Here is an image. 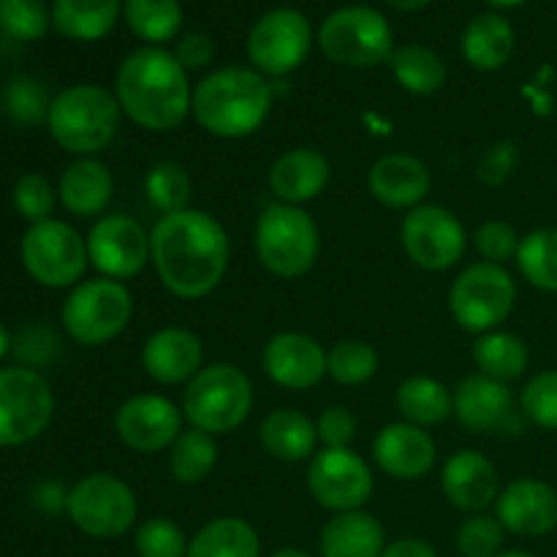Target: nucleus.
<instances>
[{
    "label": "nucleus",
    "instance_id": "8fccbe9b",
    "mask_svg": "<svg viewBox=\"0 0 557 557\" xmlns=\"http://www.w3.org/2000/svg\"><path fill=\"white\" fill-rule=\"evenodd\" d=\"M174 58L185 71H205L215 60V38L205 30L183 33L174 44Z\"/></svg>",
    "mask_w": 557,
    "mask_h": 557
},
{
    "label": "nucleus",
    "instance_id": "4d7b16f0",
    "mask_svg": "<svg viewBox=\"0 0 557 557\" xmlns=\"http://www.w3.org/2000/svg\"><path fill=\"white\" fill-rule=\"evenodd\" d=\"M495 557H536V555L525 553V549H504V553L495 555Z\"/></svg>",
    "mask_w": 557,
    "mask_h": 557
},
{
    "label": "nucleus",
    "instance_id": "a878e982",
    "mask_svg": "<svg viewBox=\"0 0 557 557\" xmlns=\"http://www.w3.org/2000/svg\"><path fill=\"white\" fill-rule=\"evenodd\" d=\"M112 194V172L98 158H76L60 174L58 199L74 218H101Z\"/></svg>",
    "mask_w": 557,
    "mask_h": 557
},
{
    "label": "nucleus",
    "instance_id": "a19ab883",
    "mask_svg": "<svg viewBox=\"0 0 557 557\" xmlns=\"http://www.w3.org/2000/svg\"><path fill=\"white\" fill-rule=\"evenodd\" d=\"M520 411L533 428L557 433V370H542L522 386Z\"/></svg>",
    "mask_w": 557,
    "mask_h": 557
},
{
    "label": "nucleus",
    "instance_id": "a18cd8bd",
    "mask_svg": "<svg viewBox=\"0 0 557 557\" xmlns=\"http://www.w3.org/2000/svg\"><path fill=\"white\" fill-rule=\"evenodd\" d=\"M58 205V190L49 185L47 177L36 172H27L16 180L14 185V207L27 223H41L49 221Z\"/></svg>",
    "mask_w": 557,
    "mask_h": 557
},
{
    "label": "nucleus",
    "instance_id": "c9c22d12",
    "mask_svg": "<svg viewBox=\"0 0 557 557\" xmlns=\"http://www.w3.org/2000/svg\"><path fill=\"white\" fill-rule=\"evenodd\" d=\"M218 441L205 430H183L169 449V473L180 484H201L218 466Z\"/></svg>",
    "mask_w": 557,
    "mask_h": 557
},
{
    "label": "nucleus",
    "instance_id": "37998d69",
    "mask_svg": "<svg viewBox=\"0 0 557 557\" xmlns=\"http://www.w3.org/2000/svg\"><path fill=\"white\" fill-rule=\"evenodd\" d=\"M506 531L495 515H468L457 528V553L462 557H495L504 553Z\"/></svg>",
    "mask_w": 557,
    "mask_h": 557
},
{
    "label": "nucleus",
    "instance_id": "9b49d317",
    "mask_svg": "<svg viewBox=\"0 0 557 557\" xmlns=\"http://www.w3.org/2000/svg\"><path fill=\"white\" fill-rule=\"evenodd\" d=\"M20 259L27 275L44 288H74L90 264L87 239L58 218L27 226L20 243Z\"/></svg>",
    "mask_w": 557,
    "mask_h": 557
},
{
    "label": "nucleus",
    "instance_id": "de8ad7c7",
    "mask_svg": "<svg viewBox=\"0 0 557 557\" xmlns=\"http://www.w3.org/2000/svg\"><path fill=\"white\" fill-rule=\"evenodd\" d=\"M520 166V145L515 139H500L484 150L476 163L479 183L487 188H500Z\"/></svg>",
    "mask_w": 557,
    "mask_h": 557
},
{
    "label": "nucleus",
    "instance_id": "cd10ccee",
    "mask_svg": "<svg viewBox=\"0 0 557 557\" xmlns=\"http://www.w3.org/2000/svg\"><path fill=\"white\" fill-rule=\"evenodd\" d=\"M462 58L476 71H498L511 60L517 49L515 25L498 11L476 14L466 25L460 38Z\"/></svg>",
    "mask_w": 557,
    "mask_h": 557
},
{
    "label": "nucleus",
    "instance_id": "423d86ee",
    "mask_svg": "<svg viewBox=\"0 0 557 557\" xmlns=\"http://www.w3.org/2000/svg\"><path fill=\"white\" fill-rule=\"evenodd\" d=\"M253 248L259 256V264L270 275L281 277V281L302 277L319 261V223L305 207L275 201V205L264 207V212L256 221Z\"/></svg>",
    "mask_w": 557,
    "mask_h": 557
},
{
    "label": "nucleus",
    "instance_id": "393cba45",
    "mask_svg": "<svg viewBox=\"0 0 557 557\" xmlns=\"http://www.w3.org/2000/svg\"><path fill=\"white\" fill-rule=\"evenodd\" d=\"M332 180V163L315 147H292L272 161L267 185L283 205L305 207L319 199Z\"/></svg>",
    "mask_w": 557,
    "mask_h": 557
},
{
    "label": "nucleus",
    "instance_id": "49530a36",
    "mask_svg": "<svg viewBox=\"0 0 557 557\" xmlns=\"http://www.w3.org/2000/svg\"><path fill=\"white\" fill-rule=\"evenodd\" d=\"M522 234L509 221H484L473 234V248L487 264L506 267L520 253Z\"/></svg>",
    "mask_w": 557,
    "mask_h": 557
},
{
    "label": "nucleus",
    "instance_id": "864d4df0",
    "mask_svg": "<svg viewBox=\"0 0 557 557\" xmlns=\"http://www.w3.org/2000/svg\"><path fill=\"white\" fill-rule=\"evenodd\" d=\"M270 557H313V555L302 553V549H297V547H283V549H277V553H272Z\"/></svg>",
    "mask_w": 557,
    "mask_h": 557
},
{
    "label": "nucleus",
    "instance_id": "4be33fe9",
    "mask_svg": "<svg viewBox=\"0 0 557 557\" xmlns=\"http://www.w3.org/2000/svg\"><path fill=\"white\" fill-rule=\"evenodd\" d=\"M500 476L495 462L476 449H462L446 460L441 471V493L455 509L466 515H484L500 495Z\"/></svg>",
    "mask_w": 557,
    "mask_h": 557
},
{
    "label": "nucleus",
    "instance_id": "f257e3e1",
    "mask_svg": "<svg viewBox=\"0 0 557 557\" xmlns=\"http://www.w3.org/2000/svg\"><path fill=\"white\" fill-rule=\"evenodd\" d=\"M232 243L215 215L188 207L161 215L150 232V264L158 281L177 299H205L223 283Z\"/></svg>",
    "mask_w": 557,
    "mask_h": 557
},
{
    "label": "nucleus",
    "instance_id": "f8f14e48",
    "mask_svg": "<svg viewBox=\"0 0 557 557\" xmlns=\"http://www.w3.org/2000/svg\"><path fill=\"white\" fill-rule=\"evenodd\" d=\"M313 47V27L297 9H272L253 22L248 33V60L267 79H283L308 60Z\"/></svg>",
    "mask_w": 557,
    "mask_h": 557
},
{
    "label": "nucleus",
    "instance_id": "72a5a7b5",
    "mask_svg": "<svg viewBox=\"0 0 557 557\" xmlns=\"http://www.w3.org/2000/svg\"><path fill=\"white\" fill-rule=\"evenodd\" d=\"M389 69L397 85L411 96H433L446 85V63L428 44H403L395 47Z\"/></svg>",
    "mask_w": 557,
    "mask_h": 557
},
{
    "label": "nucleus",
    "instance_id": "c756f323",
    "mask_svg": "<svg viewBox=\"0 0 557 557\" xmlns=\"http://www.w3.org/2000/svg\"><path fill=\"white\" fill-rule=\"evenodd\" d=\"M125 0H54L52 25L71 41H101L114 30Z\"/></svg>",
    "mask_w": 557,
    "mask_h": 557
},
{
    "label": "nucleus",
    "instance_id": "e433bc0d",
    "mask_svg": "<svg viewBox=\"0 0 557 557\" xmlns=\"http://www.w3.org/2000/svg\"><path fill=\"white\" fill-rule=\"evenodd\" d=\"M520 275L544 294H557V226H542L522 234L517 253Z\"/></svg>",
    "mask_w": 557,
    "mask_h": 557
},
{
    "label": "nucleus",
    "instance_id": "f704fd0d",
    "mask_svg": "<svg viewBox=\"0 0 557 557\" xmlns=\"http://www.w3.org/2000/svg\"><path fill=\"white\" fill-rule=\"evenodd\" d=\"M123 16L128 30L145 41V47H163L180 38L183 30L180 0H125Z\"/></svg>",
    "mask_w": 557,
    "mask_h": 557
},
{
    "label": "nucleus",
    "instance_id": "0eeeda50",
    "mask_svg": "<svg viewBox=\"0 0 557 557\" xmlns=\"http://www.w3.org/2000/svg\"><path fill=\"white\" fill-rule=\"evenodd\" d=\"M63 330L79 346H107L128 330L134 294L112 277H92L71 288L63 302Z\"/></svg>",
    "mask_w": 557,
    "mask_h": 557
},
{
    "label": "nucleus",
    "instance_id": "58836bf2",
    "mask_svg": "<svg viewBox=\"0 0 557 557\" xmlns=\"http://www.w3.org/2000/svg\"><path fill=\"white\" fill-rule=\"evenodd\" d=\"M145 196L161 215L183 212L190 207L194 196V180L188 169L177 161H161L147 172L145 177Z\"/></svg>",
    "mask_w": 557,
    "mask_h": 557
},
{
    "label": "nucleus",
    "instance_id": "f3484780",
    "mask_svg": "<svg viewBox=\"0 0 557 557\" xmlns=\"http://www.w3.org/2000/svg\"><path fill=\"white\" fill-rule=\"evenodd\" d=\"M183 408L169 397L145 392L120 403L114 413V433L139 455H158V451L172 449L174 441L183 435Z\"/></svg>",
    "mask_w": 557,
    "mask_h": 557
},
{
    "label": "nucleus",
    "instance_id": "7c9ffc66",
    "mask_svg": "<svg viewBox=\"0 0 557 557\" xmlns=\"http://www.w3.org/2000/svg\"><path fill=\"white\" fill-rule=\"evenodd\" d=\"M397 411L403 422L428 430L455 417V392L433 375H411L397 386Z\"/></svg>",
    "mask_w": 557,
    "mask_h": 557
},
{
    "label": "nucleus",
    "instance_id": "412c9836",
    "mask_svg": "<svg viewBox=\"0 0 557 557\" xmlns=\"http://www.w3.org/2000/svg\"><path fill=\"white\" fill-rule=\"evenodd\" d=\"M139 362L147 379L156 384L185 386L205 368V343L185 326H161L145 341Z\"/></svg>",
    "mask_w": 557,
    "mask_h": 557
},
{
    "label": "nucleus",
    "instance_id": "9d476101",
    "mask_svg": "<svg viewBox=\"0 0 557 557\" xmlns=\"http://www.w3.org/2000/svg\"><path fill=\"white\" fill-rule=\"evenodd\" d=\"M65 515L90 539H120L136 525L139 500L134 487L114 473H90L69 490Z\"/></svg>",
    "mask_w": 557,
    "mask_h": 557
},
{
    "label": "nucleus",
    "instance_id": "5fc2aeb1",
    "mask_svg": "<svg viewBox=\"0 0 557 557\" xmlns=\"http://www.w3.org/2000/svg\"><path fill=\"white\" fill-rule=\"evenodd\" d=\"M493 9H517V5L528 3V0H487Z\"/></svg>",
    "mask_w": 557,
    "mask_h": 557
},
{
    "label": "nucleus",
    "instance_id": "79ce46f5",
    "mask_svg": "<svg viewBox=\"0 0 557 557\" xmlns=\"http://www.w3.org/2000/svg\"><path fill=\"white\" fill-rule=\"evenodd\" d=\"M190 539L169 517H150L134 531V549L139 557H188Z\"/></svg>",
    "mask_w": 557,
    "mask_h": 557
},
{
    "label": "nucleus",
    "instance_id": "2f4dec72",
    "mask_svg": "<svg viewBox=\"0 0 557 557\" xmlns=\"http://www.w3.org/2000/svg\"><path fill=\"white\" fill-rule=\"evenodd\" d=\"M188 557H261L259 531L243 517H215L190 539Z\"/></svg>",
    "mask_w": 557,
    "mask_h": 557
},
{
    "label": "nucleus",
    "instance_id": "473e14b6",
    "mask_svg": "<svg viewBox=\"0 0 557 557\" xmlns=\"http://www.w3.org/2000/svg\"><path fill=\"white\" fill-rule=\"evenodd\" d=\"M471 354L479 373L487 375V379L504 381V384L522 379L528 373V364H531V351H528L525 341L506 330H493L479 335L473 341Z\"/></svg>",
    "mask_w": 557,
    "mask_h": 557
},
{
    "label": "nucleus",
    "instance_id": "6e6d98bb",
    "mask_svg": "<svg viewBox=\"0 0 557 557\" xmlns=\"http://www.w3.org/2000/svg\"><path fill=\"white\" fill-rule=\"evenodd\" d=\"M9 348H11V337H9V332H5V326L0 324V359L9 354Z\"/></svg>",
    "mask_w": 557,
    "mask_h": 557
},
{
    "label": "nucleus",
    "instance_id": "c03bdc74",
    "mask_svg": "<svg viewBox=\"0 0 557 557\" xmlns=\"http://www.w3.org/2000/svg\"><path fill=\"white\" fill-rule=\"evenodd\" d=\"M5 112L14 123L20 125H38L47 123V114L52 101L47 98V90L30 76H16L5 85L3 90Z\"/></svg>",
    "mask_w": 557,
    "mask_h": 557
},
{
    "label": "nucleus",
    "instance_id": "7ed1b4c3",
    "mask_svg": "<svg viewBox=\"0 0 557 557\" xmlns=\"http://www.w3.org/2000/svg\"><path fill=\"white\" fill-rule=\"evenodd\" d=\"M272 98V82L253 65H223L194 87L190 114L205 134L245 139L267 123Z\"/></svg>",
    "mask_w": 557,
    "mask_h": 557
},
{
    "label": "nucleus",
    "instance_id": "603ef678",
    "mask_svg": "<svg viewBox=\"0 0 557 557\" xmlns=\"http://www.w3.org/2000/svg\"><path fill=\"white\" fill-rule=\"evenodd\" d=\"M384 3L389 5V9H397V11H422V9H428L433 0H384Z\"/></svg>",
    "mask_w": 557,
    "mask_h": 557
},
{
    "label": "nucleus",
    "instance_id": "bb28decb",
    "mask_svg": "<svg viewBox=\"0 0 557 557\" xmlns=\"http://www.w3.org/2000/svg\"><path fill=\"white\" fill-rule=\"evenodd\" d=\"M386 528L370 511H343L332 515L321 528V557H381L386 549Z\"/></svg>",
    "mask_w": 557,
    "mask_h": 557
},
{
    "label": "nucleus",
    "instance_id": "5701e85b",
    "mask_svg": "<svg viewBox=\"0 0 557 557\" xmlns=\"http://www.w3.org/2000/svg\"><path fill=\"white\" fill-rule=\"evenodd\" d=\"M373 460L395 482H419L438 460V446L428 430L408 422L386 424L373 441Z\"/></svg>",
    "mask_w": 557,
    "mask_h": 557
},
{
    "label": "nucleus",
    "instance_id": "2eb2a0df",
    "mask_svg": "<svg viewBox=\"0 0 557 557\" xmlns=\"http://www.w3.org/2000/svg\"><path fill=\"white\" fill-rule=\"evenodd\" d=\"M308 490L332 515L357 511L375 490L373 468L354 449H319L308 466Z\"/></svg>",
    "mask_w": 557,
    "mask_h": 557
},
{
    "label": "nucleus",
    "instance_id": "ea45409f",
    "mask_svg": "<svg viewBox=\"0 0 557 557\" xmlns=\"http://www.w3.org/2000/svg\"><path fill=\"white\" fill-rule=\"evenodd\" d=\"M52 25L44 0H0V30L16 41H38Z\"/></svg>",
    "mask_w": 557,
    "mask_h": 557
},
{
    "label": "nucleus",
    "instance_id": "c85d7f7f",
    "mask_svg": "<svg viewBox=\"0 0 557 557\" xmlns=\"http://www.w3.org/2000/svg\"><path fill=\"white\" fill-rule=\"evenodd\" d=\"M261 446L275 460L297 466V462L313 460L319 451V433H315V422L305 417L297 408H275L267 413L259 430Z\"/></svg>",
    "mask_w": 557,
    "mask_h": 557
},
{
    "label": "nucleus",
    "instance_id": "6ab92c4d",
    "mask_svg": "<svg viewBox=\"0 0 557 557\" xmlns=\"http://www.w3.org/2000/svg\"><path fill=\"white\" fill-rule=\"evenodd\" d=\"M261 368L281 389H315L326 379V348L305 332H277L261 351Z\"/></svg>",
    "mask_w": 557,
    "mask_h": 557
},
{
    "label": "nucleus",
    "instance_id": "39448f33",
    "mask_svg": "<svg viewBox=\"0 0 557 557\" xmlns=\"http://www.w3.org/2000/svg\"><path fill=\"white\" fill-rule=\"evenodd\" d=\"M253 381L232 362L205 364L183 392V417L190 428L226 435L243 428L253 411Z\"/></svg>",
    "mask_w": 557,
    "mask_h": 557
},
{
    "label": "nucleus",
    "instance_id": "b1692460",
    "mask_svg": "<svg viewBox=\"0 0 557 557\" xmlns=\"http://www.w3.org/2000/svg\"><path fill=\"white\" fill-rule=\"evenodd\" d=\"M368 188L379 205L408 212L424 205L433 188V172L411 152H389L381 156L368 172Z\"/></svg>",
    "mask_w": 557,
    "mask_h": 557
},
{
    "label": "nucleus",
    "instance_id": "1a4fd4ad",
    "mask_svg": "<svg viewBox=\"0 0 557 557\" xmlns=\"http://www.w3.org/2000/svg\"><path fill=\"white\" fill-rule=\"evenodd\" d=\"M517 281L500 264L466 267L449 288V313L457 324L471 335L500 330L506 319L515 313Z\"/></svg>",
    "mask_w": 557,
    "mask_h": 557
},
{
    "label": "nucleus",
    "instance_id": "3c124183",
    "mask_svg": "<svg viewBox=\"0 0 557 557\" xmlns=\"http://www.w3.org/2000/svg\"><path fill=\"white\" fill-rule=\"evenodd\" d=\"M381 557H438V553H435L433 544L424 542V539L408 536L386 544L384 555Z\"/></svg>",
    "mask_w": 557,
    "mask_h": 557
},
{
    "label": "nucleus",
    "instance_id": "4468645a",
    "mask_svg": "<svg viewBox=\"0 0 557 557\" xmlns=\"http://www.w3.org/2000/svg\"><path fill=\"white\" fill-rule=\"evenodd\" d=\"M400 245L419 270L446 272L466 256L468 234L451 210L441 205H419L403 218Z\"/></svg>",
    "mask_w": 557,
    "mask_h": 557
},
{
    "label": "nucleus",
    "instance_id": "20e7f679",
    "mask_svg": "<svg viewBox=\"0 0 557 557\" xmlns=\"http://www.w3.org/2000/svg\"><path fill=\"white\" fill-rule=\"evenodd\" d=\"M123 123L114 90L101 85H71L52 98L47 128L65 152L76 158H96L107 150Z\"/></svg>",
    "mask_w": 557,
    "mask_h": 557
},
{
    "label": "nucleus",
    "instance_id": "4c0bfd02",
    "mask_svg": "<svg viewBox=\"0 0 557 557\" xmlns=\"http://www.w3.org/2000/svg\"><path fill=\"white\" fill-rule=\"evenodd\" d=\"M381 368V357L373 343L346 337L326 348V375L341 386H362L375 379Z\"/></svg>",
    "mask_w": 557,
    "mask_h": 557
},
{
    "label": "nucleus",
    "instance_id": "ddd939ff",
    "mask_svg": "<svg viewBox=\"0 0 557 557\" xmlns=\"http://www.w3.org/2000/svg\"><path fill=\"white\" fill-rule=\"evenodd\" d=\"M52 413V386L38 370L0 368V449L36 441Z\"/></svg>",
    "mask_w": 557,
    "mask_h": 557
},
{
    "label": "nucleus",
    "instance_id": "a211bd4d",
    "mask_svg": "<svg viewBox=\"0 0 557 557\" xmlns=\"http://www.w3.org/2000/svg\"><path fill=\"white\" fill-rule=\"evenodd\" d=\"M520 400L504 381L473 373L455 386V419L471 433H517Z\"/></svg>",
    "mask_w": 557,
    "mask_h": 557
},
{
    "label": "nucleus",
    "instance_id": "aec40b11",
    "mask_svg": "<svg viewBox=\"0 0 557 557\" xmlns=\"http://www.w3.org/2000/svg\"><path fill=\"white\" fill-rule=\"evenodd\" d=\"M495 517L511 536H549L557 531V490L542 479H515L500 490L495 500Z\"/></svg>",
    "mask_w": 557,
    "mask_h": 557
},
{
    "label": "nucleus",
    "instance_id": "f03ea898",
    "mask_svg": "<svg viewBox=\"0 0 557 557\" xmlns=\"http://www.w3.org/2000/svg\"><path fill=\"white\" fill-rule=\"evenodd\" d=\"M114 98L123 117L150 134H169L190 117L194 87L172 49L139 47L114 74Z\"/></svg>",
    "mask_w": 557,
    "mask_h": 557
},
{
    "label": "nucleus",
    "instance_id": "dca6fc26",
    "mask_svg": "<svg viewBox=\"0 0 557 557\" xmlns=\"http://www.w3.org/2000/svg\"><path fill=\"white\" fill-rule=\"evenodd\" d=\"M85 239L90 264L101 277L123 283L150 264V232L131 215H101Z\"/></svg>",
    "mask_w": 557,
    "mask_h": 557
},
{
    "label": "nucleus",
    "instance_id": "09e8293b",
    "mask_svg": "<svg viewBox=\"0 0 557 557\" xmlns=\"http://www.w3.org/2000/svg\"><path fill=\"white\" fill-rule=\"evenodd\" d=\"M357 417L343 406H330L315 419V433H319L321 449H351L357 438Z\"/></svg>",
    "mask_w": 557,
    "mask_h": 557
},
{
    "label": "nucleus",
    "instance_id": "6e6552de",
    "mask_svg": "<svg viewBox=\"0 0 557 557\" xmlns=\"http://www.w3.org/2000/svg\"><path fill=\"white\" fill-rule=\"evenodd\" d=\"M319 47L330 63L343 69H375L389 63L395 52V33L379 9L346 5L321 22Z\"/></svg>",
    "mask_w": 557,
    "mask_h": 557
}]
</instances>
